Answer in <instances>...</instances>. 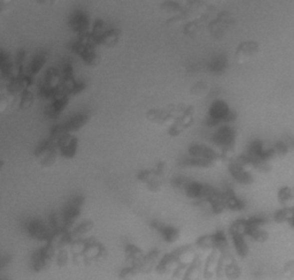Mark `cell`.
<instances>
[{
    "label": "cell",
    "instance_id": "6da1fadb",
    "mask_svg": "<svg viewBox=\"0 0 294 280\" xmlns=\"http://www.w3.org/2000/svg\"><path fill=\"white\" fill-rule=\"evenodd\" d=\"M212 142L214 144L220 146L221 160H230L235 154V143H236V130L230 124H223L217 130L212 136Z\"/></svg>",
    "mask_w": 294,
    "mask_h": 280
},
{
    "label": "cell",
    "instance_id": "7a4b0ae2",
    "mask_svg": "<svg viewBox=\"0 0 294 280\" xmlns=\"http://www.w3.org/2000/svg\"><path fill=\"white\" fill-rule=\"evenodd\" d=\"M58 144L53 140L48 138L37 146V149L35 150V157L39 162L40 166L51 168L55 164L56 157H58Z\"/></svg>",
    "mask_w": 294,
    "mask_h": 280
},
{
    "label": "cell",
    "instance_id": "3957f363",
    "mask_svg": "<svg viewBox=\"0 0 294 280\" xmlns=\"http://www.w3.org/2000/svg\"><path fill=\"white\" fill-rule=\"evenodd\" d=\"M208 116L214 120H216L217 122L220 124V126H223V124H229L234 122L237 118L236 112L232 111L229 108V105L225 103L224 100H217L213 102L208 111Z\"/></svg>",
    "mask_w": 294,
    "mask_h": 280
},
{
    "label": "cell",
    "instance_id": "277c9868",
    "mask_svg": "<svg viewBox=\"0 0 294 280\" xmlns=\"http://www.w3.org/2000/svg\"><path fill=\"white\" fill-rule=\"evenodd\" d=\"M234 24L235 18H232L231 13L227 12V10H223V12H221L217 15L215 20L209 24L208 28L213 37H215V38H221V37H223L225 35V32L230 28V26Z\"/></svg>",
    "mask_w": 294,
    "mask_h": 280
},
{
    "label": "cell",
    "instance_id": "5b68a950",
    "mask_svg": "<svg viewBox=\"0 0 294 280\" xmlns=\"http://www.w3.org/2000/svg\"><path fill=\"white\" fill-rule=\"evenodd\" d=\"M193 113H194L193 106H188V110H186L182 116H177L173 126L169 128V135L178 136L183 130H185L186 128H189L191 124H193Z\"/></svg>",
    "mask_w": 294,
    "mask_h": 280
},
{
    "label": "cell",
    "instance_id": "8992f818",
    "mask_svg": "<svg viewBox=\"0 0 294 280\" xmlns=\"http://www.w3.org/2000/svg\"><path fill=\"white\" fill-rule=\"evenodd\" d=\"M259 51V44L257 42L248 40V42H243V43L239 44V46L237 48L235 58L237 62L243 64L246 62L248 59H251L252 56H255Z\"/></svg>",
    "mask_w": 294,
    "mask_h": 280
},
{
    "label": "cell",
    "instance_id": "52a82bcc",
    "mask_svg": "<svg viewBox=\"0 0 294 280\" xmlns=\"http://www.w3.org/2000/svg\"><path fill=\"white\" fill-rule=\"evenodd\" d=\"M146 116L148 120H151L152 122H155L161 126H173L176 116L168 111V110H161V108H152L146 113Z\"/></svg>",
    "mask_w": 294,
    "mask_h": 280
},
{
    "label": "cell",
    "instance_id": "ba28073f",
    "mask_svg": "<svg viewBox=\"0 0 294 280\" xmlns=\"http://www.w3.org/2000/svg\"><path fill=\"white\" fill-rule=\"evenodd\" d=\"M58 148L61 156L68 158V160H71V158L76 156V152H77L78 138L72 136L71 134H68L58 143Z\"/></svg>",
    "mask_w": 294,
    "mask_h": 280
},
{
    "label": "cell",
    "instance_id": "9c48e42d",
    "mask_svg": "<svg viewBox=\"0 0 294 280\" xmlns=\"http://www.w3.org/2000/svg\"><path fill=\"white\" fill-rule=\"evenodd\" d=\"M189 154L192 158H202V160H209L215 162L221 160V154L212 148L204 144H192L189 148Z\"/></svg>",
    "mask_w": 294,
    "mask_h": 280
},
{
    "label": "cell",
    "instance_id": "30bf717a",
    "mask_svg": "<svg viewBox=\"0 0 294 280\" xmlns=\"http://www.w3.org/2000/svg\"><path fill=\"white\" fill-rule=\"evenodd\" d=\"M229 172L234 178L235 180L238 181V182L243 184H253V176L247 171L245 168H243L242 165H239L236 160L231 162L230 165H229Z\"/></svg>",
    "mask_w": 294,
    "mask_h": 280
},
{
    "label": "cell",
    "instance_id": "8fae6325",
    "mask_svg": "<svg viewBox=\"0 0 294 280\" xmlns=\"http://www.w3.org/2000/svg\"><path fill=\"white\" fill-rule=\"evenodd\" d=\"M69 24H70L71 29L74 30L75 32H77L79 36L86 35V34L90 32H89L90 21L85 13L78 12V13L72 14Z\"/></svg>",
    "mask_w": 294,
    "mask_h": 280
},
{
    "label": "cell",
    "instance_id": "7c38bea8",
    "mask_svg": "<svg viewBox=\"0 0 294 280\" xmlns=\"http://www.w3.org/2000/svg\"><path fill=\"white\" fill-rule=\"evenodd\" d=\"M222 195H223V202H224L225 208H229V209L236 210V211L243 210L244 208H245V204H244L243 200L237 198L231 188H228L227 190L222 192Z\"/></svg>",
    "mask_w": 294,
    "mask_h": 280
},
{
    "label": "cell",
    "instance_id": "4fadbf2b",
    "mask_svg": "<svg viewBox=\"0 0 294 280\" xmlns=\"http://www.w3.org/2000/svg\"><path fill=\"white\" fill-rule=\"evenodd\" d=\"M205 189H206V184L197 182V181H189L188 184H186L184 188V192L190 198L204 200Z\"/></svg>",
    "mask_w": 294,
    "mask_h": 280
},
{
    "label": "cell",
    "instance_id": "5bb4252c",
    "mask_svg": "<svg viewBox=\"0 0 294 280\" xmlns=\"http://www.w3.org/2000/svg\"><path fill=\"white\" fill-rule=\"evenodd\" d=\"M87 122H89V116L85 114H79V116H74V118H71L70 120H68L67 122H64L62 124L64 130H66L69 134H71L81 130V128L85 126Z\"/></svg>",
    "mask_w": 294,
    "mask_h": 280
},
{
    "label": "cell",
    "instance_id": "9a60e30c",
    "mask_svg": "<svg viewBox=\"0 0 294 280\" xmlns=\"http://www.w3.org/2000/svg\"><path fill=\"white\" fill-rule=\"evenodd\" d=\"M25 88V82H24V75L21 76V75H16L14 76L12 80L6 84V90L10 96L14 97L18 94H22L24 92Z\"/></svg>",
    "mask_w": 294,
    "mask_h": 280
},
{
    "label": "cell",
    "instance_id": "2e32d148",
    "mask_svg": "<svg viewBox=\"0 0 294 280\" xmlns=\"http://www.w3.org/2000/svg\"><path fill=\"white\" fill-rule=\"evenodd\" d=\"M122 32L117 28H113L107 30V32L102 35V37L99 40V45H105V46H115V45L120 42Z\"/></svg>",
    "mask_w": 294,
    "mask_h": 280
},
{
    "label": "cell",
    "instance_id": "e0dca14e",
    "mask_svg": "<svg viewBox=\"0 0 294 280\" xmlns=\"http://www.w3.org/2000/svg\"><path fill=\"white\" fill-rule=\"evenodd\" d=\"M61 82V73L56 68H49L46 70L44 76V81L41 86H46V88H56L60 86Z\"/></svg>",
    "mask_w": 294,
    "mask_h": 280
},
{
    "label": "cell",
    "instance_id": "ac0fdd59",
    "mask_svg": "<svg viewBox=\"0 0 294 280\" xmlns=\"http://www.w3.org/2000/svg\"><path fill=\"white\" fill-rule=\"evenodd\" d=\"M154 227L162 234L163 239L168 242H175L178 239V230L171 226H166L160 224V222H154Z\"/></svg>",
    "mask_w": 294,
    "mask_h": 280
},
{
    "label": "cell",
    "instance_id": "d6986e66",
    "mask_svg": "<svg viewBox=\"0 0 294 280\" xmlns=\"http://www.w3.org/2000/svg\"><path fill=\"white\" fill-rule=\"evenodd\" d=\"M29 232L33 238H37V239H39V240H49L51 239V238H49V234L47 232L46 227L38 222H32V224L30 225Z\"/></svg>",
    "mask_w": 294,
    "mask_h": 280
},
{
    "label": "cell",
    "instance_id": "ffe728a7",
    "mask_svg": "<svg viewBox=\"0 0 294 280\" xmlns=\"http://www.w3.org/2000/svg\"><path fill=\"white\" fill-rule=\"evenodd\" d=\"M209 70L212 72V73H215V74H221L223 73V72L227 70L228 67V59L225 56H216L215 59H213L211 62H209Z\"/></svg>",
    "mask_w": 294,
    "mask_h": 280
},
{
    "label": "cell",
    "instance_id": "44dd1931",
    "mask_svg": "<svg viewBox=\"0 0 294 280\" xmlns=\"http://www.w3.org/2000/svg\"><path fill=\"white\" fill-rule=\"evenodd\" d=\"M231 236H232V240H234V244H235L237 254H238L240 257H246L248 254V246L246 244L245 239H244L243 234L234 233L231 234Z\"/></svg>",
    "mask_w": 294,
    "mask_h": 280
},
{
    "label": "cell",
    "instance_id": "7402d4cb",
    "mask_svg": "<svg viewBox=\"0 0 294 280\" xmlns=\"http://www.w3.org/2000/svg\"><path fill=\"white\" fill-rule=\"evenodd\" d=\"M69 100H70V97L68 96L67 94H60L58 98H55V100H53V103H52V105H49V108H51L53 111H54L56 114L60 116L61 113H62L64 111V108H67L68 103H69Z\"/></svg>",
    "mask_w": 294,
    "mask_h": 280
},
{
    "label": "cell",
    "instance_id": "603a6c76",
    "mask_svg": "<svg viewBox=\"0 0 294 280\" xmlns=\"http://www.w3.org/2000/svg\"><path fill=\"white\" fill-rule=\"evenodd\" d=\"M246 236H251L252 239L257 242H265L268 240V233L260 227H248L246 230Z\"/></svg>",
    "mask_w": 294,
    "mask_h": 280
},
{
    "label": "cell",
    "instance_id": "cb8c5ba5",
    "mask_svg": "<svg viewBox=\"0 0 294 280\" xmlns=\"http://www.w3.org/2000/svg\"><path fill=\"white\" fill-rule=\"evenodd\" d=\"M185 162H183L184 166H190V168H212V166L215 164V162L209 160H202V158H189V160H185Z\"/></svg>",
    "mask_w": 294,
    "mask_h": 280
},
{
    "label": "cell",
    "instance_id": "d4e9b609",
    "mask_svg": "<svg viewBox=\"0 0 294 280\" xmlns=\"http://www.w3.org/2000/svg\"><path fill=\"white\" fill-rule=\"evenodd\" d=\"M45 62H46V56L44 54H38L35 58H33L31 66H30V75L35 76L36 74L39 73V70L44 67Z\"/></svg>",
    "mask_w": 294,
    "mask_h": 280
},
{
    "label": "cell",
    "instance_id": "484cf974",
    "mask_svg": "<svg viewBox=\"0 0 294 280\" xmlns=\"http://www.w3.org/2000/svg\"><path fill=\"white\" fill-rule=\"evenodd\" d=\"M161 10L166 13L173 14L174 16H175V15H178V14L184 12V8H183L182 6H179V4L176 2H163Z\"/></svg>",
    "mask_w": 294,
    "mask_h": 280
},
{
    "label": "cell",
    "instance_id": "4316f807",
    "mask_svg": "<svg viewBox=\"0 0 294 280\" xmlns=\"http://www.w3.org/2000/svg\"><path fill=\"white\" fill-rule=\"evenodd\" d=\"M209 89L211 88H209V84L207 82H198L192 86V89H191V94L201 98V97L207 96V94L209 92Z\"/></svg>",
    "mask_w": 294,
    "mask_h": 280
},
{
    "label": "cell",
    "instance_id": "83f0119b",
    "mask_svg": "<svg viewBox=\"0 0 294 280\" xmlns=\"http://www.w3.org/2000/svg\"><path fill=\"white\" fill-rule=\"evenodd\" d=\"M35 100V96H33L32 92L30 89H25L23 92L21 94V100H20V108H29L33 104Z\"/></svg>",
    "mask_w": 294,
    "mask_h": 280
},
{
    "label": "cell",
    "instance_id": "f1b7e54d",
    "mask_svg": "<svg viewBox=\"0 0 294 280\" xmlns=\"http://www.w3.org/2000/svg\"><path fill=\"white\" fill-rule=\"evenodd\" d=\"M293 214L292 208H283V209H280L276 211V214L274 216V219L276 222H289V219L291 218V216Z\"/></svg>",
    "mask_w": 294,
    "mask_h": 280
},
{
    "label": "cell",
    "instance_id": "f546056e",
    "mask_svg": "<svg viewBox=\"0 0 294 280\" xmlns=\"http://www.w3.org/2000/svg\"><path fill=\"white\" fill-rule=\"evenodd\" d=\"M293 189L290 187H282L280 188V190H278V200H280V203L283 204V206L289 203L290 200L293 198Z\"/></svg>",
    "mask_w": 294,
    "mask_h": 280
},
{
    "label": "cell",
    "instance_id": "4dcf8cb0",
    "mask_svg": "<svg viewBox=\"0 0 294 280\" xmlns=\"http://www.w3.org/2000/svg\"><path fill=\"white\" fill-rule=\"evenodd\" d=\"M201 24H204V22H201L199 18H197V20L191 21V22H189V24H186L185 27H184L185 35H188V36L197 35V34L199 32V30H200Z\"/></svg>",
    "mask_w": 294,
    "mask_h": 280
},
{
    "label": "cell",
    "instance_id": "1f68e13d",
    "mask_svg": "<svg viewBox=\"0 0 294 280\" xmlns=\"http://www.w3.org/2000/svg\"><path fill=\"white\" fill-rule=\"evenodd\" d=\"M158 176L155 170H144V171H140L137 174V179L144 184H150L152 180H154L155 178Z\"/></svg>",
    "mask_w": 294,
    "mask_h": 280
},
{
    "label": "cell",
    "instance_id": "d6a6232c",
    "mask_svg": "<svg viewBox=\"0 0 294 280\" xmlns=\"http://www.w3.org/2000/svg\"><path fill=\"white\" fill-rule=\"evenodd\" d=\"M246 220L248 227H261L267 224L268 219H267L265 216H254V217L248 218Z\"/></svg>",
    "mask_w": 294,
    "mask_h": 280
},
{
    "label": "cell",
    "instance_id": "836d02e7",
    "mask_svg": "<svg viewBox=\"0 0 294 280\" xmlns=\"http://www.w3.org/2000/svg\"><path fill=\"white\" fill-rule=\"evenodd\" d=\"M92 227H93V224H92V222H83V224L79 225V226L77 227V228L75 230L74 236H82V234H85V233H87V232H90V230H92Z\"/></svg>",
    "mask_w": 294,
    "mask_h": 280
},
{
    "label": "cell",
    "instance_id": "e575fe53",
    "mask_svg": "<svg viewBox=\"0 0 294 280\" xmlns=\"http://www.w3.org/2000/svg\"><path fill=\"white\" fill-rule=\"evenodd\" d=\"M85 88H86L85 83H76L69 92H68V96L69 97L78 96V94H81L84 90H85Z\"/></svg>",
    "mask_w": 294,
    "mask_h": 280
},
{
    "label": "cell",
    "instance_id": "d590c367",
    "mask_svg": "<svg viewBox=\"0 0 294 280\" xmlns=\"http://www.w3.org/2000/svg\"><path fill=\"white\" fill-rule=\"evenodd\" d=\"M289 146L286 144L284 141H278L276 143V146H275V151H276V154H282V156H284L289 152Z\"/></svg>",
    "mask_w": 294,
    "mask_h": 280
},
{
    "label": "cell",
    "instance_id": "8d00e7d4",
    "mask_svg": "<svg viewBox=\"0 0 294 280\" xmlns=\"http://www.w3.org/2000/svg\"><path fill=\"white\" fill-rule=\"evenodd\" d=\"M284 142L289 146V148H293L294 149V136H291V135L286 136Z\"/></svg>",
    "mask_w": 294,
    "mask_h": 280
},
{
    "label": "cell",
    "instance_id": "74e56055",
    "mask_svg": "<svg viewBox=\"0 0 294 280\" xmlns=\"http://www.w3.org/2000/svg\"><path fill=\"white\" fill-rule=\"evenodd\" d=\"M289 224L291 225L293 227V228H294V214L291 216V218L289 219Z\"/></svg>",
    "mask_w": 294,
    "mask_h": 280
},
{
    "label": "cell",
    "instance_id": "f35d334b",
    "mask_svg": "<svg viewBox=\"0 0 294 280\" xmlns=\"http://www.w3.org/2000/svg\"><path fill=\"white\" fill-rule=\"evenodd\" d=\"M292 211H293V214H294V206H292Z\"/></svg>",
    "mask_w": 294,
    "mask_h": 280
},
{
    "label": "cell",
    "instance_id": "ab89813d",
    "mask_svg": "<svg viewBox=\"0 0 294 280\" xmlns=\"http://www.w3.org/2000/svg\"><path fill=\"white\" fill-rule=\"evenodd\" d=\"M293 194H294V188H293Z\"/></svg>",
    "mask_w": 294,
    "mask_h": 280
}]
</instances>
